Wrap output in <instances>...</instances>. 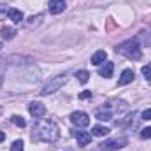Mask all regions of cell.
I'll use <instances>...</instances> for the list:
<instances>
[{
	"label": "cell",
	"instance_id": "obj_1",
	"mask_svg": "<svg viewBox=\"0 0 151 151\" xmlns=\"http://www.w3.org/2000/svg\"><path fill=\"white\" fill-rule=\"evenodd\" d=\"M34 137L42 142H55L60 137V128L51 119H40L34 128Z\"/></svg>",
	"mask_w": 151,
	"mask_h": 151
},
{
	"label": "cell",
	"instance_id": "obj_10",
	"mask_svg": "<svg viewBox=\"0 0 151 151\" xmlns=\"http://www.w3.org/2000/svg\"><path fill=\"white\" fill-rule=\"evenodd\" d=\"M74 137H76V141L79 142V146H86V144H90V141H91L90 132H83V130H76Z\"/></svg>",
	"mask_w": 151,
	"mask_h": 151
},
{
	"label": "cell",
	"instance_id": "obj_8",
	"mask_svg": "<svg viewBox=\"0 0 151 151\" xmlns=\"http://www.w3.org/2000/svg\"><path fill=\"white\" fill-rule=\"evenodd\" d=\"M95 118L100 119V121H109L113 119V111H111V106H104V107H99L97 113H95Z\"/></svg>",
	"mask_w": 151,
	"mask_h": 151
},
{
	"label": "cell",
	"instance_id": "obj_22",
	"mask_svg": "<svg viewBox=\"0 0 151 151\" xmlns=\"http://www.w3.org/2000/svg\"><path fill=\"white\" fill-rule=\"evenodd\" d=\"M142 118H144V119H151V107L146 109V111H142Z\"/></svg>",
	"mask_w": 151,
	"mask_h": 151
},
{
	"label": "cell",
	"instance_id": "obj_7",
	"mask_svg": "<svg viewBox=\"0 0 151 151\" xmlns=\"http://www.w3.org/2000/svg\"><path fill=\"white\" fill-rule=\"evenodd\" d=\"M65 7H67L65 0H49V4H47V9L51 14H62L65 11Z\"/></svg>",
	"mask_w": 151,
	"mask_h": 151
},
{
	"label": "cell",
	"instance_id": "obj_26",
	"mask_svg": "<svg viewBox=\"0 0 151 151\" xmlns=\"http://www.w3.org/2000/svg\"><path fill=\"white\" fill-rule=\"evenodd\" d=\"M0 47H2V44H0Z\"/></svg>",
	"mask_w": 151,
	"mask_h": 151
},
{
	"label": "cell",
	"instance_id": "obj_11",
	"mask_svg": "<svg viewBox=\"0 0 151 151\" xmlns=\"http://www.w3.org/2000/svg\"><path fill=\"white\" fill-rule=\"evenodd\" d=\"M113 70H114V63L113 62H104V65L100 67V70H99V74L102 76V77H111L113 76Z\"/></svg>",
	"mask_w": 151,
	"mask_h": 151
},
{
	"label": "cell",
	"instance_id": "obj_3",
	"mask_svg": "<svg viewBox=\"0 0 151 151\" xmlns=\"http://www.w3.org/2000/svg\"><path fill=\"white\" fill-rule=\"evenodd\" d=\"M69 81V76L67 74H60V76H55V77H51L46 84H44V88L40 90V95H49V93H55V91H58L65 83Z\"/></svg>",
	"mask_w": 151,
	"mask_h": 151
},
{
	"label": "cell",
	"instance_id": "obj_14",
	"mask_svg": "<svg viewBox=\"0 0 151 151\" xmlns=\"http://www.w3.org/2000/svg\"><path fill=\"white\" fill-rule=\"evenodd\" d=\"M109 128L107 127H104V125H95L93 128H91V135H95V137H106V135H109Z\"/></svg>",
	"mask_w": 151,
	"mask_h": 151
},
{
	"label": "cell",
	"instance_id": "obj_13",
	"mask_svg": "<svg viewBox=\"0 0 151 151\" xmlns=\"http://www.w3.org/2000/svg\"><path fill=\"white\" fill-rule=\"evenodd\" d=\"M107 60V53L104 51V49H100V51H97L93 56H91V63L93 65H102L104 62Z\"/></svg>",
	"mask_w": 151,
	"mask_h": 151
},
{
	"label": "cell",
	"instance_id": "obj_15",
	"mask_svg": "<svg viewBox=\"0 0 151 151\" xmlns=\"http://www.w3.org/2000/svg\"><path fill=\"white\" fill-rule=\"evenodd\" d=\"M14 35H16V30H14L12 27H4V28H2V37L5 39V40L12 39Z\"/></svg>",
	"mask_w": 151,
	"mask_h": 151
},
{
	"label": "cell",
	"instance_id": "obj_21",
	"mask_svg": "<svg viewBox=\"0 0 151 151\" xmlns=\"http://www.w3.org/2000/svg\"><path fill=\"white\" fill-rule=\"evenodd\" d=\"M79 99H81V100H84V99H91V91H90V90L81 91V93H79Z\"/></svg>",
	"mask_w": 151,
	"mask_h": 151
},
{
	"label": "cell",
	"instance_id": "obj_9",
	"mask_svg": "<svg viewBox=\"0 0 151 151\" xmlns=\"http://www.w3.org/2000/svg\"><path fill=\"white\" fill-rule=\"evenodd\" d=\"M134 77H135V74H134L132 69H125V70L121 72V76H119V79H118V86H125V84L132 83Z\"/></svg>",
	"mask_w": 151,
	"mask_h": 151
},
{
	"label": "cell",
	"instance_id": "obj_5",
	"mask_svg": "<svg viewBox=\"0 0 151 151\" xmlns=\"http://www.w3.org/2000/svg\"><path fill=\"white\" fill-rule=\"evenodd\" d=\"M123 146H127V139L125 137H114V139H107L100 144L102 150H107V151H116V150H121Z\"/></svg>",
	"mask_w": 151,
	"mask_h": 151
},
{
	"label": "cell",
	"instance_id": "obj_25",
	"mask_svg": "<svg viewBox=\"0 0 151 151\" xmlns=\"http://www.w3.org/2000/svg\"><path fill=\"white\" fill-rule=\"evenodd\" d=\"M2 111H4V109H2V106H0V114H2Z\"/></svg>",
	"mask_w": 151,
	"mask_h": 151
},
{
	"label": "cell",
	"instance_id": "obj_23",
	"mask_svg": "<svg viewBox=\"0 0 151 151\" xmlns=\"http://www.w3.org/2000/svg\"><path fill=\"white\" fill-rule=\"evenodd\" d=\"M2 141H5V134H4V132H0V142H2Z\"/></svg>",
	"mask_w": 151,
	"mask_h": 151
},
{
	"label": "cell",
	"instance_id": "obj_12",
	"mask_svg": "<svg viewBox=\"0 0 151 151\" xmlns=\"http://www.w3.org/2000/svg\"><path fill=\"white\" fill-rule=\"evenodd\" d=\"M7 16H9V19H11L12 23H21L23 18H25L19 9H9V11H7Z\"/></svg>",
	"mask_w": 151,
	"mask_h": 151
},
{
	"label": "cell",
	"instance_id": "obj_24",
	"mask_svg": "<svg viewBox=\"0 0 151 151\" xmlns=\"http://www.w3.org/2000/svg\"><path fill=\"white\" fill-rule=\"evenodd\" d=\"M2 83H4V77H2V74H0V86H2Z\"/></svg>",
	"mask_w": 151,
	"mask_h": 151
},
{
	"label": "cell",
	"instance_id": "obj_6",
	"mask_svg": "<svg viewBox=\"0 0 151 151\" xmlns=\"http://www.w3.org/2000/svg\"><path fill=\"white\" fill-rule=\"evenodd\" d=\"M28 111H30V114H32L34 118L40 119V118H44V114H46V106L40 104V102H37V100H34V102L28 104Z\"/></svg>",
	"mask_w": 151,
	"mask_h": 151
},
{
	"label": "cell",
	"instance_id": "obj_2",
	"mask_svg": "<svg viewBox=\"0 0 151 151\" xmlns=\"http://www.w3.org/2000/svg\"><path fill=\"white\" fill-rule=\"evenodd\" d=\"M116 51H118L119 55H123L125 58H130V60H139L141 55H142L141 44H139L137 39H128V40L121 42V44L116 47Z\"/></svg>",
	"mask_w": 151,
	"mask_h": 151
},
{
	"label": "cell",
	"instance_id": "obj_16",
	"mask_svg": "<svg viewBox=\"0 0 151 151\" xmlns=\"http://www.w3.org/2000/svg\"><path fill=\"white\" fill-rule=\"evenodd\" d=\"M76 77H77V81H79L81 84H84V83L90 79V72H88V70H77V72H76Z\"/></svg>",
	"mask_w": 151,
	"mask_h": 151
},
{
	"label": "cell",
	"instance_id": "obj_20",
	"mask_svg": "<svg viewBox=\"0 0 151 151\" xmlns=\"http://www.w3.org/2000/svg\"><path fill=\"white\" fill-rule=\"evenodd\" d=\"M141 137L142 139H151V127H146L141 130Z\"/></svg>",
	"mask_w": 151,
	"mask_h": 151
},
{
	"label": "cell",
	"instance_id": "obj_18",
	"mask_svg": "<svg viewBox=\"0 0 151 151\" xmlns=\"http://www.w3.org/2000/svg\"><path fill=\"white\" fill-rule=\"evenodd\" d=\"M11 121H12L14 125H18V127H25V125H27V121H25L21 116H18V114H14V116L11 118Z\"/></svg>",
	"mask_w": 151,
	"mask_h": 151
},
{
	"label": "cell",
	"instance_id": "obj_19",
	"mask_svg": "<svg viewBox=\"0 0 151 151\" xmlns=\"http://www.w3.org/2000/svg\"><path fill=\"white\" fill-rule=\"evenodd\" d=\"M11 151H23V141H14L12 146H11Z\"/></svg>",
	"mask_w": 151,
	"mask_h": 151
},
{
	"label": "cell",
	"instance_id": "obj_4",
	"mask_svg": "<svg viewBox=\"0 0 151 151\" xmlns=\"http://www.w3.org/2000/svg\"><path fill=\"white\" fill-rule=\"evenodd\" d=\"M70 123L74 127H79V128H84L90 125V116L84 113V111H74L70 114Z\"/></svg>",
	"mask_w": 151,
	"mask_h": 151
},
{
	"label": "cell",
	"instance_id": "obj_17",
	"mask_svg": "<svg viewBox=\"0 0 151 151\" xmlns=\"http://www.w3.org/2000/svg\"><path fill=\"white\" fill-rule=\"evenodd\" d=\"M141 72H142V76H144V79L151 81V63H146V65L141 69Z\"/></svg>",
	"mask_w": 151,
	"mask_h": 151
}]
</instances>
